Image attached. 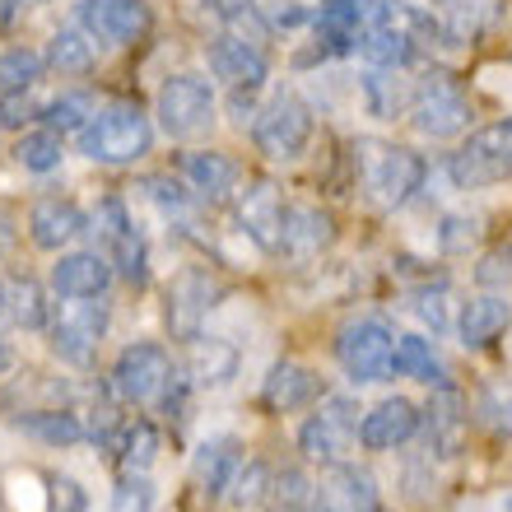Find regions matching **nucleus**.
Segmentation results:
<instances>
[{
    "label": "nucleus",
    "instance_id": "1",
    "mask_svg": "<svg viewBox=\"0 0 512 512\" xmlns=\"http://www.w3.org/2000/svg\"><path fill=\"white\" fill-rule=\"evenodd\" d=\"M154 149V122L140 103H108L80 131V154L94 163H140Z\"/></svg>",
    "mask_w": 512,
    "mask_h": 512
},
{
    "label": "nucleus",
    "instance_id": "2",
    "mask_svg": "<svg viewBox=\"0 0 512 512\" xmlns=\"http://www.w3.org/2000/svg\"><path fill=\"white\" fill-rule=\"evenodd\" d=\"M354 163H359V182L368 187V196L378 205H387V210L410 201V196L424 187V173H429L415 149L382 145V140H359Z\"/></svg>",
    "mask_w": 512,
    "mask_h": 512
},
{
    "label": "nucleus",
    "instance_id": "3",
    "mask_svg": "<svg viewBox=\"0 0 512 512\" xmlns=\"http://www.w3.org/2000/svg\"><path fill=\"white\" fill-rule=\"evenodd\" d=\"M447 177L461 191L508 182L512 177V117H499V122H489L466 135L457 154H447Z\"/></svg>",
    "mask_w": 512,
    "mask_h": 512
},
{
    "label": "nucleus",
    "instance_id": "4",
    "mask_svg": "<svg viewBox=\"0 0 512 512\" xmlns=\"http://www.w3.org/2000/svg\"><path fill=\"white\" fill-rule=\"evenodd\" d=\"M89 233L98 238V252L112 261V270L131 284H145L149 275V252H145V238L135 229L131 210H126L122 196H103L98 210L89 215Z\"/></svg>",
    "mask_w": 512,
    "mask_h": 512
},
{
    "label": "nucleus",
    "instance_id": "5",
    "mask_svg": "<svg viewBox=\"0 0 512 512\" xmlns=\"http://www.w3.org/2000/svg\"><path fill=\"white\" fill-rule=\"evenodd\" d=\"M168 382H173V354L163 350L159 340H135V345H126L117 354L108 387L117 391L122 405H145V401H159L168 391Z\"/></svg>",
    "mask_w": 512,
    "mask_h": 512
},
{
    "label": "nucleus",
    "instance_id": "6",
    "mask_svg": "<svg viewBox=\"0 0 512 512\" xmlns=\"http://www.w3.org/2000/svg\"><path fill=\"white\" fill-rule=\"evenodd\" d=\"M154 117H159L163 135L191 140L215 122V89L205 75H168L154 98Z\"/></svg>",
    "mask_w": 512,
    "mask_h": 512
},
{
    "label": "nucleus",
    "instance_id": "7",
    "mask_svg": "<svg viewBox=\"0 0 512 512\" xmlns=\"http://www.w3.org/2000/svg\"><path fill=\"white\" fill-rule=\"evenodd\" d=\"M410 122H415L419 135H429V140H447V135H457L471 126V98H466V89H461L452 75L433 70V75H424V80L415 84Z\"/></svg>",
    "mask_w": 512,
    "mask_h": 512
},
{
    "label": "nucleus",
    "instance_id": "8",
    "mask_svg": "<svg viewBox=\"0 0 512 512\" xmlns=\"http://www.w3.org/2000/svg\"><path fill=\"white\" fill-rule=\"evenodd\" d=\"M252 140H256V149H261L266 159H275V163L298 159V154L308 149V140H312V112L303 108V98L275 94L266 108L256 112Z\"/></svg>",
    "mask_w": 512,
    "mask_h": 512
},
{
    "label": "nucleus",
    "instance_id": "9",
    "mask_svg": "<svg viewBox=\"0 0 512 512\" xmlns=\"http://www.w3.org/2000/svg\"><path fill=\"white\" fill-rule=\"evenodd\" d=\"M359 424L364 419H359V405L350 396H326L317 405V415L298 429V447H303L308 461H322V466L345 461V452L359 443Z\"/></svg>",
    "mask_w": 512,
    "mask_h": 512
},
{
    "label": "nucleus",
    "instance_id": "10",
    "mask_svg": "<svg viewBox=\"0 0 512 512\" xmlns=\"http://www.w3.org/2000/svg\"><path fill=\"white\" fill-rule=\"evenodd\" d=\"M391 350H396V336H391V326L382 322V317L350 322L336 340V359L354 382H382L387 378L391 373Z\"/></svg>",
    "mask_w": 512,
    "mask_h": 512
},
{
    "label": "nucleus",
    "instance_id": "11",
    "mask_svg": "<svg viewBox=\"0 0 512 512\" xmlns=\"http://www.w3.org/2000/svg\"><path fill=\"white\" fill-rule=\"evenodd\" d=\"M103 331H108V308L94 298H70V308L52 322V354L70 368H89L103 345Z\"/></svg>",
    "mask_w": 512,
    "mask_h": 512
},
{
    "label": "nucleus",
    "instance_id": "12",
    "mask_svg": "<svg viewBox=\"0 0 512 512\" xmlns=\"http://www.w3.org/2000/svg\"><path fill=\"white\" fill-rule=\"evenodd\" d=\"M317 38L326 42V52H359V42L378 24H387L382 0H322V10L312 14Z\"/></svg>",
    "mask_w": 512,
    "mask_h": 512
},
{
    "label": "nucleus",
    "instance_id": "13",
    "mask_svg": "<svg viewBox=\"0 0 512 512\" xmlns=\"http://www.w3.org/2000/svg\"><path fill=\"white\" fill-rule=\"evenodd\" d=\"M75 19L94 42L108 47H131L149 33V5L145 0H80Z\"/></svg>",
    "mask_w": 512,
    "mask_h": 512
},
{
    "label": "nucleus",
    "instance_id": "14",
    "mask_svg": "<svg viewBox=\"0 0 512 512\" xmlns=\"http://www.w3.org/2000/svg\"><path fill=\"white\" fill-rule=\"evenodd\" d=\"M284 219H289V205H284V191L275 187V182H252V187L238 196V224H243V233L252 238L261 252L280 256L284 247Z\"/></svg>",
    "mask_w": 512,
    "mask_h": 512
},
{
    "label": "nucleus",
    "instance_id": "15",
    "mask_svg": "<svg viewBox=\"0 0 512 512\" xmlns=\"http://www.w3.org/2000/svg\"><path fill=\"white\" fill-rule=\"evenodd\" d=\"M312 512H378V480L354 461H331L322 466Z\"/></svg>",
    "mask_w": 512,
    "mask_h": 512
},
{
    "label": "nucleus",
    "instance_id": "16",
    "mask_svg": "<svg viewBox=\"0 0 512 512\" xmlns=\"http://www.w3.org/2000/svg\"><path fill=\"white\" fill-rule=\"evenodd\" d=\"M219 294H224V289H219L205 270H182L173 280V289H168V326H173V336L177 340L201 336V322L210 317Z\"/></svg>",
    "mask_w": 512,
    "mask_h": 512
},
{
    "label": "nucleus",
    "instance_id": "17",
    "mask_svg": "<svg viewBox=\"0 0 512 512\" xmlns=\"http://www.w3.org/2000/svg\"><path fill=\"white\" fill-rule=\"evenodd\" d=\"M205 61H210V75L224 80L229 89H261V84H266V70H270L261 47L238 38V33H224V38L210 42V47H205Z\"/></svg>",
    "mask_w": 512,
    "mask_h": 512
},
{
    "label": "nucleus",
    "instance_id": "18",
    "mask_svg": "<svg viewBox=\"0 0 512 512\" xmlns=\"http://www.w3.org/2000/svg\"><path fill=\"white\" fill-rule=\"evenodd\" d=\"M80 233H89V219L70 196H42L28 210V238L42 252H61L66 243H75Z\"/></svg>",
    "mask_w": 512,
    "mask_h": 512
},
{
    "label": "nucleus",
    "instance_id": "19",
    "mask_svg": "<svg viewBox=\"0 0 512 512\" xmlns=\"http://www.w3.org/2000/svg\"><path fill=\"white\" fill-rule=\"evenodd\" d=\"M424 424H429V452L438 457H461V447L471 438V415H466V401L461 391L438 387L424 405Z\"/></svg>",
    "mask_w": 512,
    "mask_h": 512
},
{
    "label": "nucleus",
    "instance_id": "20",
    "mask_svg": "<svg viewBox=\"0 0 512 512\" xmlns=\"http://www.w3.org/2000/svg\"><path fill=\"white\" fill-rule=\"evenodd\" d=\"M419 429V410L405 396H387L382 405H373L364 415V424H359V443L368 447V452H391V447L410 443Z\"/></svg>",
    "mask_w": 512,
    "mask_h": 512
},
{
    "label": "nucleus",
    "instance_id": "21",
    "mask_svg": "<svg viewBox=\"0 0 512 512\" xmlns=\"http://www.w3.org/2000/svg\"><path fill=\"white\" fill-rule=\"evenodd\" d=\"M52 289L61 298H103L112 289V261L103 252H70L52 266Z\"/></svg>",
    "mask_w": 512,
    "mask_h": 512
},
{
    "label": "nucleus",
    "instance_id": "22",
    "mask_svg": "<svg viewBox=\"0 0 512 512\" xmlns=\"http://www.w3.org/2000/svg\"><path fill=\"white\" fill-rule=\"evenodd\" d=\"M317 396H322V378L303 364H289V359L270 368L266 382H261V405L275 410V415H294V410L312 405Z\"/></svg>",
    "mask_w": 512,
    "mask_h": 512
},
{
    "label": "nucleus",
    "instance_id": "23",
    "mask_svg": "<svg viewBox=\"0 0 512 512\" xmlns=\"http://www.w3.org/2000/svg\"><path fill=\"white\" fill-rule=\"evenodd\" d=\"M331 243H336V219L326 215V210H317V205H289L280 256H289V261H312V256H322Z\"/></svg>",
    "mask_w": 512,
    "mask_h": 512
},
{
    "label": "nucleus",
    "instance_id": "24",
    "mask_svg": "<svg viewBox=\"0 0 512 512\" xmlns=\"http://www.w3.org/2000/svg\"><path fill=\"white\" fill-rule=\"evenodd\" d=\"M177 168H182V182H187L201 201H219V196H229V191L238 187V177H243L238 159L219 154V149H191V154H182Z\"/></svg>",
    "mask_w": 512,
    "mask_h": 512
},
{
    "label": "nucleus",
    "instance_id": "25",
    "mask_svg": "<svg viewBox=\"0 0 512 512\" xmlns=\"http://www.w3.org/2000/svg\"><path fill=\"white\" fill-rule=\"evenodd\" d=\"M0 322L19 326V331H42V326H52V308H47L42 284L28 280V275L0 280Z\"/></svg>",
    "mask_w": 512,
    "mask_h": 512
},
{
    "label": "nucleus",
    "instance_id": "26",
    "mask_svg": "<svg viewBox=\"0 0 512 512\" xmlns=\"http://www.w3.org/2000/svg\"><path fill=\"white\" fill-rule=\"evenodd\" d=\"M238 466H243L238 443H233V438H210V443L196 452V461H191V480H196V489H201L205 499H219V494H229Z\"/></svg>",
    "mask_w": 512,
    "mask_h": 512
},
{
    "label": "nucleus",
    "instance_id": "27",
    "mask_svg": "<svg viewBox=\"0 0 512 512\" xmlns=\"http://www.w3.org/2000/svg\"><path fill=\"white\" fill-rule=\"evenodd\" d=\"M238 373V350L219 336H191L187 345V378L196 387H224Z\"/></svg>",
    "mask_w": 512,
    "mask_h": 512
},
{
    "label": "nucleus",
    "instance_id": "28",
    "mask_svg": "<svg viewBox=\"0 0 512 512\" xmlns=\"http://www.w3.org/2000/svg\"><path fill=\"white\" fill-rule=\"evenodd\" d=\"M387 24L410 33L415 42H438L447 47V24H443V0H382Z\"/></svg>",
    "mask_w": 512,
    "mask_h": 512
},
{
    "label": "nucleus",
    "instance_id": "29",
    "mask_svg": "<svg viewBox=\"0 0 512 512\" xmlns=\"http://www.w3.org/2000/svg\"><path fill=\"white\" fill-rule=\"evenodd\" d=\"M508 326H512L508 298L480 294V298H471V303L461 308V340H466V345H475V350H480V345H494Z\"/></svg>",
    "mask_w": 512,
    "mask_h": 512
},
{
    "label": "nucleus",
    "instance_id": "30",
    "mask_svg": "<svg viewBox=\"0 0 512 512\" xmlns=\"http://www.w3.org/2000/svg\"><path fill=\"white\" fill-rule=\"evenodd\" d=\"M14 429H24L28 438H38L47 447H70L80 438H89L84 419L75 410H61V405L56 410H24V415H14Z\"/></svg>",
    "mask_w": 512,
    "mask_h": 512
},
{
    "label": "nucleus",
    "instance_id": "31",
    "mask_svg": "<svg viewBox=\"0 0 512 512\" xmlns=\"http://www.w3.org/2000/svg\"><path fill=\"white\" fill-rule=\"evenodd\" d=\"M364 98H368V112L387 122V117H396V112H410V103H415V84L401 80V70L373 66L364 75Z\"/></svg>",
    "mask_w": 512,
    "mask_h": 512
},
{
    "label": "nucleus",
    "instance_id": "32",
    "mask_svg": "<svg viewBox=\"0 0 512 512\" xmlns=\"http://www.w3.org/2000/svg\"><path fill=\"white\" fill-rule=\"evenodd\" d=\"M391 373H396V378L429 382V387H443V359L433 354V345L424 336H396V350H391Z\"/></svg>",
    "mask_w": 512,
    "mask_h": 512
},
{
    "label": "nucleus",
    "instance_id": "33",
    "mask_svg": "<svg viewBox=\"0 0 512 512\" xmlns=\"http://www.w3.org/2000/svg\"><path fill=\"white\" fill-rule=\"evenodd\" d=\"M499 14V0H443V24H447V47H461V42H475L494 24Z\"/></svg>",
    "mask_w": 512,
    "mask_h": 512
},
{
    "label": "nucleus",
    "instance_id": "34",
    "mask_svg": "<svg viewBox=\"0 0 512 512\" xmlns=\"http://www.w3.org/2000/svg\"><path fill=\"white\" fill-rule=\"evenodd\" d=\"M359 56H364L368 66L405 70L410 61H415V38H410V33H401V28H391V24H378L364 42H359Z\"/></svg>",
    "mask_w": 512,
    "mask_h": 512
},
{
    "label": "nucleus",
    "instance_id": "35",
    "mask_svg": "<svg viewBox=\"0 0 512 512\" xmlns=\"http://www.w3.org/2000/svg\"><path fill=\"white\" fill-rule=\"evenodd\" d=\"M94 38L84 28H61L52 42H47V66L61 70V75H89L94 70Z\"/></svg>",
    "mask_w": 512,
    "mask_h": 512
},
{
    "label": "nucleus",
    "instance_id": "36",
    "mask_svg": "<svg viewBox=\"0 0 512 512\" xmlns=\"http://www.w3.org/2000/svg\"><path fill=\"white\" fill-rule=\"evenodd\" d=\"M61 159H66V145H61V131H52V126L24 131L14 145V163L28 173H52V168H61Z\"/></svg>",
    "mask_w": 512,
    "mask_h": 512
},
{
    "label": "nucleus",
    "instance_id": "37",
    "mask_svg": "<svg viewBox=\"0 0 512 512\" xmlns=\"http://www.w3.org/2000/svg\"><path fill=\"white\" fill-rule=\"evenodd\" d=\"M117 452H122V471L145 475L149 466L159 461V429H154L149 419H135V424H126Z\"/></svg>",
    "mask_w": 512,
    "mask_h": 512
},
{
    "label": "nucleus",
    "instance_id": "38",
    "mask_svg": "<svg viewBox=\"0 0 512 512\" xmlns=\"http://www.w3.org/2000/svg\"><path fill=\"white\" fill-rule=\"evenodd\" d=\"M42 70H47V56L28 52V47H10V52H0V98L14 94V89H33Z\"/></svg>",
    "mask_w": 512,
    "mask_h": 512
},
{
    "label": "nucleus",
    "instance_id": "39",
    "mask_svg": "<svg viewBox=\"0 0 512 512\" xmlns=\"http://www.w3.org/2000/svg\"><path fill=\"white\" fill-rule=\"evenodd\" d=\"M270 489H275V480H270L266 471V461H243L238 466V475H233V485H229V503L233 508H261V503L270 499Z\"/></svg>",
    "mask_w": 512,
    "mask_h": 512
},
{
    "label": "nucleus",
    "instance_id": "40",
    "mask_svg": "<svg viewBox=\"0 0 512 512\" xmlns=\"http://www.w3.org/2000/svg\"><path fill=\"white\" fill-rule=\"evenodd\" d=\"M94 98L89 94H66V98H56V103H47L42 108V126H52V131H84V126L94 122Z\"/></svg>",
    "mask_w": 512,
    "mask_h": 512
},
{
    "label": "nucleus",
    "instance_id": "41",
    "mask_svg": "<svg viewBox=\"0 0 512 512\" xmlns=\"http://www.w3.org/2000/svg\"><path fill=\"white\" fill-rule=\"evenodd\" d=\"M280 508H294V512H312V499H317V485H312L303 471H284L275 475V489H270Z\"/></svg>",
    "mask_w": 512,
    "mask_h": 512
},
{
    "label": "nucleus",
    "instance_id": "42",
    "mask_svg": "<svg viewBox=\"0 0 512 512\" xmlns=\"http://www.w3.org/2000/svg\"><path fill=\"white\" fill-rule=\"evenodd\" d=\"M140 191H149V201H159L168 215H187L191 210V196L182 182H173V177H145L140 182Z\"/></svg>",
    "mask_w": 512,
    "mask_h": 512
},
{
    "label": "nucleus",
    "instance_id": "43",
    "mask_svg": "<svg viewBox=\"0 0 512 512\" xmlns=\"http://www.w3.org/2000/svg\"><path fill=\"white\" fill-rule=\"evenodd\" d=\"M117 512H149V503H154V485H149L145 475L135 471H122V485H117Z\"/></svg>",
    "mask_w": 512,
    "mask_h": 512
},
{
    "label": "nucleus",
    "instance_id": "44",
    "mask_svg": "<svg viewBox=\"0 0 512 512\" xmlns=\"http://www.w3.org/2000/svg\"><path fill=\"white\" fill-rule=\"evenodd\" d=\"M24 122H42V108L28 89H14V94L0 98V126H24Z\"/></svg>",
    "mask_w": 512,
    "mask_h": 512
},
{
    "label": "nucleus",
    "instance_id": "45",
    "mask_svg": "<svg viewBox=\"0 0 512 512\" xmlns=\"http://www.w3.org/2000/svg\"><path fill=\"white\" fill-rule=\"evenodd\" d=\"M415 312L433 326V331H447V284H438V289H419Z\"/></svg>",
    "mask_w": 512,
    "mask_h": 512
},
{
    "label": "nucleus",
    "instance_id": "46",
    "mask_svg": "<svg viewBox=\"0 0 512 512\" xmlns=\"http://www.w3.org/2000/svg\"><path fill=\"white\" fill-rule=\"evenodd\" d=\"M52 508L56 512H84L89 508V494L80 489V480H70V475H52Z\"/></svg>",
    "mask_w": 512,
    "mask_h": 512
},
{
    "label": "nucleus",
    "instance_id": "47",
    "mask_svg": "<svg viewBox=\"0 0 512 512\" xmlns=\"http://www.w3.org/2000/svg\"><path fill=\"white\" fill-rule=\"evenodd\" d=\"M19 5H24V0H0V28L14 24V14H19Z\"/></svg>",
    "mask_w": 512,
    "mask_h": 512
},
{
    "label": "nucleus",
    "instance_id": "48",
    "mask_svg": "<svg viewBox=\"0 0 512 512\" xmlns=\"http://www.w3.org/2000/svg\"><path fill=\"white\" fill-rule=\"evenodd\" d=\"M10 364H14V354H10V345L0 340V373H10Z\"/></svg>",
    "mask_w": 512,
    "mask_h": 512
}]
</instances>
